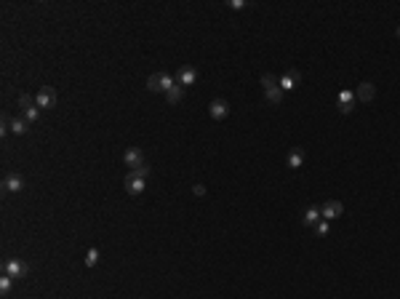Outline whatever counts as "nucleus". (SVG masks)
Instances as JSON below:
<instances>
[{
	"label": "nucleus",
	"mask_w": 400,
	"mask_h": 299,
	"mask_svg": "<svg viewBox=\"0 0 400 299\" xmlns=\"http://www.w3.org/2000/svg\"><path fill=\"white\" fill-rule=\"evenodd\" d=\"M318 222H320V208L318 206H310L304 214H301V224H304V227H315Z\"/></svg>",
	"instance_id": "4468645a"
},
{
	"label": "nucleus",
	"mask_w": 400,
	"mask_h": 299,
	"mask_svg": "<svg viewBox=\"0 0 400 299\" xmlns=\"http://www.w3.org/2000/svg\"><path fill=\"white\" fill-rule=\"evenodd\" d=\"M144 184H147V179H139V177H134V174H128V177H125V190H128L131 195L144 193Z\"/></svg>",
	"instance_id": "ddd939ff"
},
{
	"label": "nucleus",
	"mask_w": 400,
	"mask_h": 299,
	"mask_svg": "<svg viewBox=\"0 0 400 299\" xmlns=\"http://www.w3.org/2000/svg\"><path fill=\"white\" fill-rule=\"evenodd\" d=\"M208 115L214 118V120H224V118L230 115V104H227L224 99H214L208 104Z\"/></svg>",
	"instance_id": "9d476101"
},
{
	"label": "nucleus",
	"mask_w": 400,
	"mask_h": 299,
	"mask_svg": "<svg viewBox=\"0 0 400 299\" xmlns=\"http://www.w3.org/2000/svg\"><path fill=\"white\" fill-rule=\"evenodd\" d=\"M8 131H14L16 137H24V134L30 131V123H27L24 118H11V126H8Z\"/></svg>",
	"instance_id": "dca6fc26"
},
{
	"label": "nucleus",
	"mask_w": 400,
	"mask_h": 299,
	"mask_svg": "<svg viewBox=\"0 0 400 299\" xmlns=\"http://www.w3.org/2000/svg\"><path fill=\"white\" fill-rule=\"evenodd\" d=\"M374 97H376L374 83H360V86L355 88V99L358 101H374Z\"/></svg>",
	"instance_id": "9b49d317"
},
{
	"label": "nucleus",
	"mask_w": 400,
	"mask_h": 299,
	"mask_svg": "<svg viewBox=\"0 0 400 299\" xmlns=\"http://www.w3.org/2000/svg\"><path fill=\"white\" fill-rule=\"evenodd\" d=\"M174 80L179 83L181 88H187V86H195V80H198V70H195V67H190V64H181L179 70H176Z\"/></svg>",
	"instance_id": "20e7f679"
},
{
	"label": "nucleus",
	"mask_w": 400,
	"mask_h": 299,
	"mask_svg": "<svg viewBox=\"0 0 400 299\" xmlns=\"http://www.w3.org/2000/svg\"><path fill=\"white\" fill-rule=\"evenodd\" d=\"M285 163H288V168H294V171H296V168H301V163H304V150L294 147L288 152V158H285Z\"/></svg>",
	"instance_id": "2eb2a0df"
},
{
	"label": "nucleus",
	"mask_w": 400,
	"mask_h": 299,
	"mask_svg": "<svg viewBox=\"0 0 400 299\" xmlns=\"http://www.w3.org/2000/svg\"><path fill=\"white\" fill-rule=\"evenodd\" d=\"M123 163L134 171V168H139V166H144V152H141L139 147H128V150H123Z\"/></svg>",
	"instance_id": "423d86ee"
},
{
	"label": "nucleus",
	"mask_w": 400,
	"mask_h": 299,
	"mask_svg": "<svg viewBox=\"0 0 400 299\" xmlns=\"http://www.w3.org/2000/svg\"><path fill=\"white\" fill-rule=\"evenodd\" d=\"M398 38H400V27H398Z\"/></svg>",
	"instance_id": "a878e982"
},
{
	"label": "nucleus",
	"mask_w": 400,
	"mask_h": 299,
	"mask_svg": "<svg viewBox=\"0 0 400 299\" xmlns=\"http://www.w3.org/2000/svg\"><path fill=\"white\" fill-rule=\"evenodd\" d=\"M27 273H30V264H27L24 259H19V257L5 259V262H3V275H11L14 280L27 278Z\"/></svg>",
	"instance_id": "f257e3e1"
},
{
	"label": "nucleus",
	"mask_w": 400,
	"mask_h": 299,
	"mask_svg": "<svg viewBox=\"0 0 400 299\" xmlns=\"http://www.w3.org/2000/svg\"><path fill=\"white\" fill-rule=\"evenodd\" d=\"M171 86H176V80H174V75H168V72H155V75H150L147 78V91H168Z\"/></svg>",
	"instance_id": "7ed1b4c3"
},
{
	"label": "nucleus",
	"mask_w": 400,
	"mask_h": 299,
	"mask_svg": "<svg viewBox=\"0 0 400 299\" xmlns=\"http://www.w3.org/2000/svg\"><path fill=\"white\" fill-rule=\"evenodd\" d=\"M19 107H21V110H27V107H35V97H30V94H21V97H19Z\"/></svg>",
	"instance_id": "412c9836"
},
{
	"label": "nucleus",
	"mask_w": 400,
	"mask_h": 299,
	"mask_svg": "<svg viewBox=\"0 0 400 299\" xmlns=\"http://www.w3.org/2000/svg\"><path fill=\"white\" fill-rule=\"evenodd\" d=\"M35 107L40 110H51V107H56V91L51 86H43L40 91L35 94Z\"/></svg>",
	"instance_id": "39448f33"
},
{
	"label": "nucleus",
	"mask_w": 400,
	"mask_h": 299,
	"mask_svg": "<svg viewBox=\"0 0 400 299\" xmlns=\"http://www.w3.org/2000/svg\"><path fill=\"white\" fill-rule=\"evenodd\" d=\"M96 262H99V251L88 249V251H85V264H88V267H96Z\"/></svg>",
	"instance_id": "aec40b11"
},
{
	"label": "nucleus",
	"mask_w": 400,
	"mask_h": 299,
	"mask_svg": "<svg viewBox=\"0 0 400 299\" xmlns=\"http://www.w3.org/2000/svg\"><path fill=\"white\" fill-rule=\"evenodd\" d=\"M24 112V120L27 123H35L38 118H40V107H27V110H21Z\"/></svg>",
	"instance_id": "a211bd4d"
},
{
	"label": "nucleus",
	"mask_w": 400,
	"mask_h": 299,
	"mask_svg": "<svg viewBox=\"0 0 400 299\" xmlns=\"http://www.w3.org/2000/svg\"><path fill=\"white\" fill-rule=\"evenodd\" d=\"M181 94H184V88L176 83V86H171L168 91H165V101H168V104H179V101H181Z\"/></svg>",
	"instance_id": "f3484780"
},
{
	"label": "nucleus",
	"mask_w": 400,
	"mask_h": 299,
	"mask_svg": "<svg viewBox=\"0 0 400 299\" xmlns=\"http://www.w3.org/2000/svg\"><path fill=\"white\" fill-rule=\"evenodd\" d=\"M192 193H195L198 198H203V195H205V187H203V184H195V187H192Z\"/></svg>",
	"instance_id": "b1692460"
},
{
	"label": "nucleus",
	"mask_w": 400,
	"mask_h": 299,
	"mask_svg": "<svg viewBox=\"0 0 400 299\" xmlns=\"http://www.w3.org/2000/svg\"><path fill=\"white\" fill-rule=\"evenodd\" d=\"M261 86H264L267 101H272V104H280V101H283V88H280L275 75H261Z\"/></svg>",
	"instance_id": "f03ea898"
},
{
	"label": "nucleus",
	"mask_w": 400,
	"mask_h": 299,
	"mask_svg": "<svg viewBox=\"0 0 400 299\" xmlns=\"http://www.w3.org/2000/svg\"><path fill=\"white\" fill-rule=\"evenodd\" d=\"M24 190V179H21V174L11 171L3 177V193H21Z\"/></svg>",
	"instance_id": "0eeeda50"
},
{
	"label": "nucleus",
	"mask_w": 400,
	"mask_h": 299,
	"mask_svg": "<svg viewBox=\"0 0 400 299\" xmlns=\"http://www.w3.org/2000/svg\"><path fill=\"white\" fill-rule=\"evenodd\" d=\"M315 233L320 235V238H323V235H328V222H318L315 224Z\"/></svg>",
	"instance_id": "5701e85b"
},
{
	"label": "nucleus",
	"mask_w": 400,
	"mask_h": 299,
	"mask_svg": "<svg viewBox=\"0 0 400 299\" xmlns=\"http://www.w3.org/2000/svg\"><path fill=\"white\" fill-rule=\"evenodd\" d=\"M11 286H14V278H11V275H3V278H0V294H8L11 291Z\"/></svg>",
	"instance_id": "6ab92c4d"
},
{
	"label": "nucleus",
	"mask_w": 400,
	"mask_h": 299,
	"mask_svg": "<svg viewBox=\"0 0 400 299\" xmlns=\"http://www.w3.org/2000/svg\"><path fill=\"white\" fill-rule=\"evenodd\" d=\"M131 174H134V177H139V179H147V177H150V166H147V163H144V166L134 168V171H131Z\"/></svg>",
	"instance_id": "4be33fe9"
},
{
	"label": "nucleus",
	"mask_w": 400,
	"mask_h": 299,
	"mask_svg": "<svg viewBox=\"0 0 400 299\" xmlns=\"http://www.w3.org/2000/svg\"><path fill=\"white\" fill-rule=\"evenodd\" d=\"M341 211H344V206H341L339 200H325L323 206H320V217H323L325 222H331V219H339Z\"/></svg>",
	"instance_id": "6e6552de"
},
{
	"label": "nucleus",
	"mask_w": 400,
	"mask_h": 299,
	"mask_svg": "<svg viewBox=\"0 0 400 299\" xmlns=\"http://www.w3.org/2000/svg\"><path fill=\"white\" fill-rule=\"evenodd\" d=\"M355 104H358L355 91H350V88H341V91H339V112H341V115L352 112V110H355Z\"/></svg>",
	"instance_id": "1a4fd4ad"
},
{
	"label": "nucleus",
	"mask_w": 400,
	"mask_h": 299,
	"mask_svg": "<svg viewBox=\"0 0 400 299\" xmlns=\"http://www.w3.org/2000/svg\"><path fill=\"white\" fill-rule=\"evenodd\" d=\"M243 5H245L243 0H232V3H230V8H243Z\"/></svg>",
	"instance_id": "393cba45"
},
{
	"label": "nucleus",
	"mask_w": 400,
	"mask_h": 299,
	"mask_svg": "<svg viewBox=\"0 0 400 299\" xmlns=\"http://www.w3.org/2000/svg\"><path fill=\"white\" fill-rule=\"evenodd\" d=\"M299 80H301V75H299V72H296V70H288V72H285V75L283 78H280V88H283V91H291V88H296V86H299Z\"/></svg>",
	"instance_id": "f8f14e48"
}]
</instances>
